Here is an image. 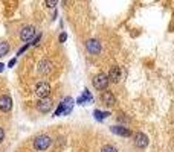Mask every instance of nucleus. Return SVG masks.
Returning a JSON list of instances; mask_svg holds the SVG:
<instances>
[{"mask_svg": "<svg viewBox=\"0 0 174 152\" xmlns=\"http://www.w3.org/2000/svg\"><path fill=\"white\" fill-rule=\"evenodd\" d=\"M101 152H118V150H116V147H113L110 144H106V146H103Z\"/></svg>", "mask_w": 174, "mask_h": 152, "instance_id": "16", "label": "nucleus"}, {"mask_svg": "<svg viewBox=\"0 0 174 152\" xmlns=\"http://www.w3.org/2000/svg\"><path fill=\"white\" fill-rule=\"evenodd\" d=\"M40 41H41V34H38V35H37V37L34 38V41L31 43V46H37V44L40 43Z\"/></svg>", "mask_w": 174, "mask_h": 152, "instance_id": "17", "label": "nucleus"}, {"mask_svg": "<svg viewBox=\"0 0 174 152\" xmlns=\"http://www.w3.org/2000/svg\"><path fill=\"white\" fill-rule=\"evenodd\" d=\"M50 143H52V138L49 135H46V134H41V135L35 137V140H34V149L37 152H44L46 149H49Z\"/></svg>", "mask_w": 174, "mask_h": 152, "instance_id": "1", "label": "nucleus"}, {"mask_svg": "<svg viewBox=\"0 0 174 152\" xmlns=\"http://www.w3.org/2000/svg\"><path fill=\"white\" fill-rule=\"evenodd\" d=\"M92 82H93V87H95L96 90L103 91V90H107L110 81H109V76H107L106 73H98V75L92 79Z\"/></svg>", "mask_w": 174, "mask_h": 152, "instance_id": "2", "label": "nucleus"}, {"mask_svg": "<svg viewBox=\"0 0 174 152\" xmlns=\"http://www.w3.org/2000/svg\"><path fill=\"white\" fill-rule=\"evenodd\" d=\"M67 40V35H66V32H63L61 35H60V43H64Z\"/></svg>", "mask_w": 174, "mask_h": 152, "instance_id": "20", "label": "nucleus"}, {"mask_svg": "<svg viewBox=\"0 0 174 152\" xmlns=\"http://www.w3.org/2000/svg\"><path fill=\"white\" fill-rule=\"evenodd\" d=\"M37 70H38L40 75H49V73L54 70V64H52L49 59H41V61L38 62Z\"/></svg>", "mask_w": 174, "mask_h": 152, "instance_id": "6", "label": "nucleus"}, {"mask_svg": "<svg viewBox=\"0 0 174 152\" xmlns=\"http://www.w3.org/2000/svg\"><path fill=\"white\" fill-rule=\"evenodd\" d=\"M29 46H31V43H28V44H25V46H23V47H22V49H20L19 52H17V56H19V55H22V53H23V52H25L26 49H29Z\"/></svg>", "mask_w": 174, "mask_h": 152, "instance_id": "18", "label": "nucleus"}, {"mask_svg": "<svg viewBox=\"0 0 174 152\" xmlns=\"http://www.w3.org/2000/svg\"><path fill=\"white\" fill-rule=\"evenodd\" d=\"M34 37H35V28L32 25L22 28V31H20V40L22 41H31Z\"/></svg>", "mask_w": 174, "mask_h": 152, "instance_id": "5", "label": "nucleus"}, {"mask_svg": "<svg viewBox=\"0 0 174 152\" xmlns=\"http://www.w3.org/2000/svg\"><path fill=\"white\" fill-rule=\"evenodd\" d=\"M8 52H9V44L6 41H2V43H0V58L5 56Z\"/></svg>", "mask_w": 174, "mask_h": 152, "instance_id": "13", "label": "nucleus"}, {"mask_svg": "<svg viewBox=\"0 0 174 152\" xmlns=\"http://www.w3.org/2000/svg\"><path fill=\"white\" fill-rule=\"evenodd\" d=\"M12 108V100L8 94H2L0 96V111L2 113H9Z\"/></svg>", "mask_w": 174, "mask_h": 152, "instance_id": "7", "label": "nucleus"}, {"mask_svg": "<svg viewBox=\"0 0 174 152\" xmlns=\"http://www.w3.org/2000/svg\"><path fill=\"white\" fill-rule=\"evenodd\" d=\"M3 140H5V129L0 126V143H2Z\"/></svg>", "mask_w": 174, "mask_h": 152, "instance_id": "19", "label": "nucleus"}, {"mask_svg": "<svg viewBox=\"0 0 174 152\" xmlns=\"http://www.w3.org/2000/svg\"><path fill=\"white\" fill-rule=\"evenodd\" d=\"M35 94L38 97H47L50 94V85L46 81H40L35 85Z\"/></svg>", "mask_w": 174, "mask_h": 152, "instance_id": "4", "label": "nucleus"}, {"mask_svg": "<svg viewBox=\"0 0 174 152\" xmlns=\"http://www.w3.org/2000/svg\"><path fill=\"white\" fill-rule=\"evenodd\" d=\"M107 76H109V81H110V82L118 84V82L121 81V69L116 67V66H113V67L110 69V72H109Z\"/></svg>", "mask_w": 174, "mask_h": 152, "instance_id": "10", "label": "nucleus"}, {"mask_svg": "<svg viewBox=\"0 0 174 152\" xmlns=\"http://www.w3.org/2000/svg\"><path fill=\"white\" fill-rule=\"evenodd\" d=\"M16 62H17V58H12V59L8 62V67H14V66H16Z\"/></svg>", "mask_w": 174, "mask_h": 152, "instance_id": "21", "label": "nucleus"}, {"mask_svg": "<svg viewBox=\"0 0 174 152\" xmlns=\"http://www.w3.org/2000/svg\"><path fill=\"white\" fill-rule=\"evenodd\" d=\"M85 49L89 50L90 53H93V55H98L101 52V44H99L98 40H89L85 43Z\"/></svg>", "mask_w": 174, "mask_h": 152, "instance_id": "9", "label": "nucleus"}, {"mask_svg": "<svg viewBox=\"0 0 174 152\" xmlns=\"http://www.w3.org/2000/svg\"><path fill=\"white\" fill-rule=\"evenodd\" d=\"M112 132H115L118 135H122V137H130L131 135V131L124 128V126H112Z\"/></svg>", "mask_w": 174, "mask_h": 152, "instance_id": "12", "label": "nucleus"}, {"mask_svg": "<svg viewBox=\"0 0 174 152\" xmlns=\"http://www.w3.org/2000/svg\"><path fill=\"white\" fill-rule=\"evenodd\" d=\"M147 144H148V137H147L144 132L134 134V146H136V147L144 149V147H147Z\"/></svg>", "mask_w": 174, "mask_h": 152, "instance_id": "8", "label": "nucleus"}, {"mask_svg": "<svg viewBox=\"0 0 174 152\" xmlns=\"http://www.w3.org/2000/svg\"><path fill=\"white\" fill-rule=\"evenodd\" d=\"M44 3H46V8H55L58 5V0H44Z\"/></svg>", "mask_w": 174, "mask_h": 152, "instance_id": "14", "label": "nucleus"}, {"mask_svg": "<svg viewBox=\"0 0 174 152\" xmlns=\"http://www.w3.org/2000/svg\"><path fill=\"white\" fill-rule=\"evenodd\" d=\"M3 69H5V64H0V72H2Z\"/></svg>", "mask_w": 174, "mask_h": 152, "instance_id": "22", "label": "nucleus"}, {"mask_svg": "<svg viewBox=\"0 0 174 152\" xmlns=\"http://www.w3.org/2000/svg\"><path fill=\"white\" fill-rule=\"evenodd\" d=\"M101 100H103V103H106L107 106H113V105L116 103V97H115V94H113L112 91H104V93L101 94Z\"/></svg>", "mask_w": 174, "mask_h": 152, "instance_id": "11", "label": "nucleus"}, {"mask_svg": "<svg viewBox=\"0 0 174 152\" xmlns=\"http://www.w3.org/2000/svg\"><path fill=\"white\" fill-rule=\"evenodd\" d=\"M35 106H37V111H38V113L46 114V113H49V111L52 110L54 102H52L49 97H40V100L35 103Z\"/></svg>", "mask_w": 174, "mask_h": 152, "instance_id": "3", "label": "nucleus"}, {"mask_svg": "<svg viewBox=\"0 0 174 152\" xmlns=\"http://www.w3.org/2000/svg\"><path fill=\"white\" fill-rule=\"evenodd\" d=\"M95 116H96V119L98 120H103V119H106L107 116H110V113H101V111H95Z\"/></svg>", "mask_w": 174, "mask_h": 152, "instance_id": "15", "label": "nucleus"}]
</instances>
